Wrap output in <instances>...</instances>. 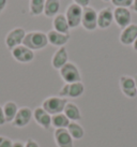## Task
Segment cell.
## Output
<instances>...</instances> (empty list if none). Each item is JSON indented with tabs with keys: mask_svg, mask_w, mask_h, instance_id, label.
Segmentation results:
<instances>
[{
	"mask_svg": "<svg viewBox=\"0 0 137 147\" xmlns=\"http://www.w3.org/2000/svg\"><path fill=\"white\" fill-rule=\"evenodd\" d=\"M47 44H48L47 34L43 31H40V30L27 32L25 36L24 42H23V45L27 46L28 49H30L33 52L45 49Z\"/></svg>",
	"mask_w": 137,
	"mask_h": 147,
	"instance_id": "1",
	"label": "cell"
},
{
	"mask_svg": "<svg viewBox=\"0 0 137 147\" xmlns=\"http://www.w3.org/2000/svg\"><path fill=\"white\" fill-rule=\"evenodd\" d=\"M68 102V99L59 97V96H50L42 102V107L52 116L55 114L63 113V110Z\"/></svg>",
	"mask_w": 137,
	"mask_h": 147,
	"instance_id": "2",
	"label": "cell"
},
{
	"mask_svg": "<svg viewBox=\"0 0 137 147\" xmlns=\"http://www.w3.org/2000/svg\"><path fill=\"white\" fill-rule=\"evenodd\" d=\"M59 75L63 80V82L66 84L81 82V71L75 63H73L71 61H68L66 65H64L59 70Z\"/></svg>",
	"mask_w": 137,
	"mask_h": 147,
	"instance_id": "3",
	"label": "cell"
},
{
	"mask_svg": "<svg viewBox=\"0 0 137 147\" xmlns=\"http://www.w3.org/2000/svg\"><path fill=\"white\" fill-rule=\"evenodd\" d=\"M26 33L27 32L23 27H15L11 29L4 38V44L7 46V49L12 51L13 49L23 44Z\"/></svg>",
	"mask_w": 137,
	"mask_h": 147,
	"instance_id": "4",
	"label": "cell"
},
{
	"mask_svg": "<svg viewBox=\"0 0 137 147\" xmlns=\"http://www.w3.org/2000/svg\"><path fill=\"white\" fill-rule=\"evenodd\" d=\"M85 92V85L83 82H76L71 83V84H66L62 86V88L59 90V97L62 98H72L76 99L81 97Z\"/></svg>",
	"mask_w": 137,
	"mask_h": 147,
	"instance_id": "5",
	"label": "cell"
},
{
	"mask_svg": "<svg viewBox=\"0 0 137 147\" xmlns=\"http://www.w3.org/2000/svg\"><path fill=\"white\" fill-rule=\"evenodd\" d=\"M83 10L84 9L75 4L74 2L68 5L65 10L64 15L66 17L68 24L71 29L77 28L81 25V17H83Z\"/></svg>",
	"mask_w": 137,
	"mask_h": 147,
	"instance_id": "6",
	"label": "cell"
},
{
	"mask_svg": "<svg viewBox=\"0 0 137 147\" xmlns=\"http://www.w3.org/2000/svg\"><path fill=\"white\" fill-rule=\"evenodd\" d=\"M81 26L87 31H94L97 28V12L95 9L91 7L84 8L83 17H81Z\"/></svg>",
	"mask_w": 137,
	"mask_h": 147,
	"instance_id": "7",
	"label": "cell"
},
{
	"mask_svg": "<svg viewBox=\"0 0 137 147\" xmlns=\"http://www.w3.org/2000/svg\"><path fill=\"white\" fill-rule=\"evenodd\" d=\"M119 86L121 92L126 98L134 99L137 96V88L135 78L130 75H121L119 78Z\"/></svg>",
	"mask_w": 137,
	"mask_h": 147,
	"instance_id": "8",
	"label": "cell"
},
{
	"mask_svg": "<svg viewBox=\"0 0 137 147\" xmlns=\"http://www.w3.org/2000/svg\"><path fill=\"white\" fill-rule=\"evenodd\" d=\"M33 118V111L28 106H23L18 109L15 118L11 125L14 128H25L30 123Z\"/></svg>",
	"mask_w": 137,
	"mask_h": 147,
	"instance_id": "9",
	"label": "cell"
},
{
	"mask_svg": "<svg viewBox=\"0 0 137 147\" xmlns=\"http://www.w3.org/2000/svg\"><path fill=\"white\" fill-rule=\"evenodd\" d=\"M11 55L14 60L19 63H30L34 59V52L25 45H19L11 51Z\"/></svg>",
	"mask_w": 137,
	"mask_h": 147,
	"instance_id": "10",
	"label": "cell"
},
{
	"mask_svg": "<svg viewBox=\"0 0 137 147\" xmlns=\"http://www.w3.org/2000/svg\"><path fill=\"white\" fill-rule=\"evenodd\" d=\"M113 22L119 28L128 27L132 22V14L128 8H115L113 10Z\"/></svg>",
	"mask_w": 137,
	"mask_h": 147,
	"instance_id": "11",
	"label": "cell"
},
{
	"mask_svg": "<svg viewBox=\"0 0 137 147\" xmlns=\"http://www.w3.org/2000/svg\"><path fill=\"white\" fill-rule=\"evenodd\" d=\"M33 119L36 125H39L44 130H49L52 127V115L47 113L42 106L33 110Z\"/></svg>",
	"mask_w": 137,
	"mask_h": 147,
	"instance_id": "12",
	"label": "cell"
},
{
	"mask_svg": "<svg viewBox=\"0 0 137 147\" xmlns=\"http://www.w3.org/2000/svg\"><path fill=\"white\" fill-rule=\"evenodd\" d=\"M54 140L57 147H74V140L70 135L68 129H55Z\"/></svg>",
	"mask_w": 137,
	"mask_h": 147,
	"instance_id": "13",
	"label": "cell"
},
{
	"mask_svg": "<svg viewBox=\"0 0 137 147\" xmlns=\"http://www.w3.org/2000/svg\"><path fill=\"white\" fill-rule=\"evenodd\" d=\"M137 39V25L130 24L128 27L122 29L120 36H119V41L122 45H133L135 40Z\"/></svg>",
	"mask_w": 137,
	"mask_h": 147,
	"instance_id": "14",
	"label": "cell"
},
{
	"mask_svg": "<svg viewBox=\"0 0 137 147\" xmlns=\"http://www.w3.org/2000/svg\"><path fill=\"white\" fill-rule=\"evenodd\" d=\"M113 23V11L110 8H103L97 12V28L107 29Z\"/></svg>",
	"mask_w": 137,
	"mask_h": 147,
	"instance_id": "15",
	"label": "cell"
},
{
	"mask_svg": "<svg viewBox=\"0 0 137 147\" xmlns=\"http://www.w3.org/2000/svg\"><path fill=\"white\" fill-rule=\"evenodd\" d=\"M52 67L56 70H60L68 62V52L65 46L59 47L52 57Z\"/></svg>",
	"mask_w": 137,
	"mask_h": 147,
	"instance_id": "16",
	"label": "cell"
},
{
	"mask_svg": "<svg viewBox=\"0 0 137 147\" xmlns=\"http://www.w3.org/2000/svg\"><path fill=\"white\" fill-rule=\"evenodd\" d=\"M46 34H47V39H48V44H52V46H56L58 49L64 46L70 40V34L60 33L54 29L49 30Z\"/></svg>",
	"mask_w": 137,
	"mask_h": 147,
	"instance_id": "17",
	"label": "cell"
},
{
	"mask_svg": "<svg viewBox=\"0 0 137 147\" xmlns=\"http://www.w3.org/2000/svg\"><path fill=\"white\" fill-rule=\"evenodd\" d=\"M52 29L56 30L60 33H64V34H70V26L68 24L66 17L64 14L59 13L58 15L52 18Z\"/></svg>",
	"mask_w": 137,
	"mask_h": 147,
	"instance_id": "18",
	"label": "cell"
},
{
	"mask_svg": "<svg viewBox=\"0 0 137 147\" xmlns=\"http://www.w3.org/2000/svg\"><path fill=\"white\" fill-rule=\"evenodd\" d=\"M61 8V1L60 0H45V7H44V14L46 17L54 18L58 15L60 12Z\"/></svg>",
	"mask_w": 137,
	"mask_h": 147,
	"instance_id": "19",
	"label": "cell"
},
{
	"mask_svg": "<svg viewBox=\"0 0 137 147\" xmlns=\"http://www.w3.org/2000/svg\"><path fill=\"white\" fill-rule=\"evenodd\" d=\"M63 113L71 121H79L81 119V112L79 107L73 102H68L65 105Z\"/></svg>",
	"mask_w": 137,
	"mask_h": 147,
	"instance_id": "20",
	"label": "cell"
},
{
	"mask_svg": "<svg viewBox=\"0 0 137 147\" xmlns=\"http://www.w3.org/2000/svg\"><path fill=\"white\" fill-rule=\"evenodd\" d=\"M2 109H3V114L7 123H12L13 120H14V118H15V116H16L19 107L17 106L16 102H14V101H8V102H5L2 105Z\"/></svg>",
	"mask_w": 137,
	"mask_h": 147,
	"instance_id": "21",
	"label": "cell"
},
{
	"mask_svg": "<svg viewBox=\"0 0 137 147\" xmlns=\"http://www.w3.org/2000/svg\"><path fill=\"white\" fill-rule=\"evenodd\" d=\"M68 131L70 135L72 136L73 140H81L85 136V130L81 123H78L77 121H71L70 125L68 126Z\"/></svg>",
	"mask_w": 137,
	"mask_h": 147,
	"instance_id": "22",
	"label": "cell"
},
{
	"mask_svg": "<svg viewBox=\"0 0 137 147\" xmlns=\"http://www.w3.org/2000/svg\"><path fill=\"white\" fill-rule=\"evenodd\" d=\"M71 120L65 116L64 113L55 114L52 116V127L55 129H66Z\"/></svg>",
	"mask_w": 137,
	"mask_h": 147,
	"instance_id": "23",
	"label": "cell"
},
{
	"mask_svg": "<svg viewBox=\"0 0 137 147\" xmlns=\"http://www.w3.org/2000/svg\"><path fill=\"white\" fill-rule=\"evenodd\" d=\"M45 0H30L29 1V12L32 16H39L44 12Z\"/></svg>",
	"mask_w": 137,
	"mask_h": 147,
	"instance_id": "24",
	"label": "cell"
},
{
	"mask_svg": "<svg viewBox=\"0 0 137 147\" xmlns=\"http://www.w3.org/2000/svg\"><path fill=\"white\" fill-rule=\"evenodd\" d=\"M134 0H111L110 2L115 8H128L132 7Z\"/></svg>",
	"mask_w": 137,
	"mask_h": 147,
	"instance_id": "25",
	"label": "cell"
},
{
	"mask_svg": "<svg viewBox=\"0 0 137 147\" xmlns=\"http://www.w3.org/2000/svg\"><path fill=\"white\" fill-rule=\"evenodd\" d=\"M13 141L8 136L0 135V147H12Z\"/></svg>",
	"mask_w": 137,
	"mask_h": 147,
	"instance_id": "26",
	"label": "cell"
},
{
	"mask_svg": "<svg viewBox=\"0 0 137 147\" xmlns=\"http://www.w3.org/2000/svg\"><path fill=\"white\" fill-rule=\"evenodd\" d=\"M73 1H74V3L81 7L83 9L89 7V4H90V0H73Z\"/></svg>",
	"mask_w": 137,
	"mask_h": 147,
	"instance_id": "27",
	"label": "cell"
},
{
	"mask_svg": "<svg viewBox=\"0 0 137 147\" xmlns=\"http://www.w3.org/2000/svg\"><path fill=\"white\" fill-rule=\"evenodd\" d=\"M25 147H40V145H39V143L36 142V140L28 139L25 142Z\"/></svg>",
	"mask_w": 137,
	"mask_h": 147,
	"instance_id": "28",
	"label": "cell"
},
{
	"mask_svg": "<svg viewBox=\"0 0 137 147\" xmlns=\"http://www.w3.org/2000/svg\"><path fill=\"white\" fill-rule=\"evenodd\" d=\"M5 123H7V120L3 114V109H2V105H0V127L4 126Z\"/></svg>",
	"mask_w": 137,
	"mask_h": 147,
	"instance_id": "29",
	"label": "cell"
},
{
	"mask_svg": "<svg viewBox=\"0 0 137 147\" xmlns=\"http://www.w3.org/2000/svg\"><path fill=\"white\" fill-rule=\"evenodd\" d=\"M8 4V0H0V14L3 12Z\"/></svg>",
	"mask_w": 137,
	"mask_h": 147,
	"instance_id": "30",
	"label": "cell"
},
{
	"mask_svg": "<svg viewBox=\"0 0 137 147\" xmlns=\"http://www.w3.org/2000/svg\"><path fill=\"white\" fill-rule=\"evenodd\" d=\"M12 147H25V143H23L21 141H14Z\"/></svg>",
	"mask_w": 137,
	"mask_h": 147,
	"instance_id": "31",
	"label": "cell"
},
{
	"mask_svg": "<svg viewBox=\"0 0 137 147\" xmlns=\"http://www.w3.org/2000/svg\"><path fill=\"white\" fill-rule=\"evenodd\" d=\"M132 9H133L134 11L137 13V0H134V1H133V4H132Z\"/></svg>",
	"mask_w": 137,
	"mask_h": 147,
	"instance_id": "32",
	"label": "cell"
},
{
	"mask_svg": "<svg viewBox=\"0 0 137 147\" xmlns=\"http://www.w3.org/2000/svg\"><path fill=\"white\" fill-rule=\"evenodd\" d=\"M132 46H133L134 51H136V52H137V39L135 40V42L133 43V45H132Z\"/></svg>",
	"mask_w": 137,
	"mask_h": 147,
	"instance_id": "33",
	"label": "cell"
},
{
	"mask_svg": "<svg viewBox=\"0 0 137 147\" xmlns=\"http://www.w3.org/2000/svg\"><path fill=\"white\" fill-rule=\"evenodd\" d=\"M134 78H135V83H136V88H137V75H135Z\"/></svg>",
	"mask_w": 137,
	"mask_h": 147,
	"instance_id": "34",
	"label": "cell"
},
{
	"mask_svg": "<svg viewBox=\"0 0 137 147\" xmlns=\"http://www.w3.org/2000/svg\"><path fill=\"white\" fill-rule=\"evenodd\" d=\"M102 1H104V2H109V1H111V0H102Z\"/></svg>",
	"mask_w": 137,
	"mask_h": 147,
	"instance_id": "35",
	"label": "cell"
}]
</instances>
